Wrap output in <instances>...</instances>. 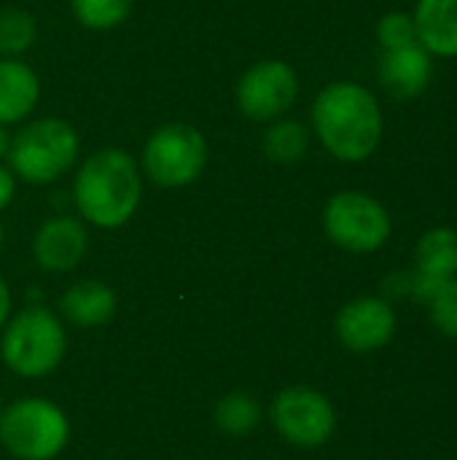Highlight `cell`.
Segmentation results:
<instances>
[{"label":"cell","instance_id":"cell-1","mask_svg":"<svg viewBox=\"0 0 457 460\" xmlns=\"http://www.w3.org/2000/svg\"><path fill=\"white\" fill-rule=\"evenodd\" d=\"M312 129L321 146L339 162H366L382 143V108L366 86L334 81L312 102Z\"/></svg>","mask_w":457,"mask_h":460},{"label":"cell","instance_id":"cell-2","mask_svg":"<svg viewBox=\"0 0 457 460\" xmlns=\"http://www.w3.org/2000/svg\"><path fill=\"white\" fill-rule=\"evenodd\" d=\"M140 197V170L124 148H100L75 172L73 199L83 221H89L92 226H124L135 216Z\"/></svg>","mask_w":457,"mask_h":460},{"label":"cell","instance_id":"cell-3","mask_svg":"<svg viewBox=\"0 0 457 460\" xmlns=\"http://www.w3.org/2000/svg\"><path fill=\"white\" fill-rule=\"evenodd\" d=\"M67 353L62 321L46 307H24L3 326L0 356L5 367L27 380L54 372Z\"/></svg>","mask_w":457,"mask_h":460},{"label":"cell","instance_id":"cell-4","mask_svg":"<svg viewBox=\"0 0 457 460\" xmlns=\"http://www.w3.org/2000/svg\"><path fill=\"white\" fill-rule=\"evenodd\" d=\"M70 442V420L48 399H19L0 412V445L16 460H54Z\"/></svg>","mask_w":457,"mask_h":460},{"label":"cell","instance_id":"cell-5","mask_svg":"<svg viewBox=\"0 0 457 460\" xmlns=\"http://www.w3.org/2000/svg\"><path fill=\"white\" fill-rule=\"evenodd\" d=\"M78 156V135L65 119H38L30 121L11 137L8 162L27 183H51L62 178Z\"/></svg>","mask_w":457,"mask_h":460},{"label":"cell","instance_id":"cell-6","mask_svg":"<svg viewBox=\"0 0 457 460\" xmlns=\"http://www.w3.org/2000/svg\"><path fill=\"white\" fill-rule=\"evenodd\" d=\"M326 237L347 253H374L391 240L388 208L366 191H339L323 208Z\"/></svg>","mask_w":457,"mask_h":460},{"label":"cell","instance_id":"cell-7","mask_svg":"<svg viewBox=\"0 0 457 460\" xmlns=\"http://www.w3.org/2000/svg\"><path fill=\"white\" fill-rule=\"evenodd\" d=\"M207 162V143L191 124L172 121L159 127L143 148V172L162 189L194 183Z\"/></svg>","mask_w":457,"mask_h":460},{"label":"cell","instance_id":"cell-8","mask_svg":"<svg viewBox=\"0 0 457 460\" xmlns=\"http://www.w3.org/2000/svg\"><path fill=\"white\" fill-rule=\"evenodd\" d=\"M269 420L288 445L302 450L323 447L337 431L334 404L326 394L307 385H291L280 391L269 407Z\"/></svg>","mask_w":457,"mask_h":460},{"label":"cell","instance_id":"cell-9","mask_svg":"<svg viewBox=\"0 0 457 460\" xmlns=\"http://www.w3.org/2000/svg\"><path fill=\"white\" fill-rule=\"evenodd\" d=\"M299 97V75L283 59L250 65L237 84V108L253 121L280 119Z\"/></svg>","mask_w":457,"mask_h":460},{"label":"cell","instance_id":"cell-10","mask_svg":"<svg viewBox=\"0 0 457 460\" xmlns=\"http://www.w3.org/2000/svg\"><path fill=\"white\" fill-rule=\"evenodd\" d=\"M334 332L350 353H374L393 340L396 310L382 296H358L337 313Z\"/></svg>","mask_w":457,"mask_h":460},{"label":"cell","instance_id":"cell-11","mask_svg":"<svg viewBox=\"0 0 457 460\" xmlns=\"http://www.w3.org/2000/svg\"><path fill=\"white\" fill-rule=\"evenodd\" d=\"M89 248L86 226L73 216H54L40 224L32 240V253L40 270L46 272H70L75 270Z\"/></svg>","mask_w":457,"mask_h":460},{"label":"cell","instance_id":"cell-12","mask_svg":"<svg viewBox=\"0 0 457 460\" xmlns=\"http://www.w3.org/2000/svg\"><path fill=\"white\" fill-rule=\"evenodd\" d=\"M377 75L388 94H393L396 100H412L428 89L434 75V57L420 43L391 49L382 51Z\"/></svg>","mask_w":457,"mask_h":460},{"label":"cell","instance_id":"cell-13","mask_svg":"<svg viewBox=\"0 0 457 460\" xmlns=\"http://www.w3.org/2000/svg\"><path fill=\"white\" fill-rule=\"evenodd\" d=\"M417 43L431 57H457V0H417L412 11Z\"/></svg>","mask_w":457,"mask_h":460},{"label":"cell","instance_id":"cell-14","mask_svg":"<svg viewBox=\"0 0 457 460\" xmlns=\"http://www.w3.org/2000/svg\"><path fill=\"white\" fill-rule=\"evenodd\" d=\"M59 313L83 329L102 326L116 315V291L102 280H78L62 294Z\"/></svg>","mask_w":457,"mask_h":460},{"label":"cell","instance_id":"cell-15","mask_svg":"<svg viewBox=\"0 0 457 460\" xmlns=\"http://www.w3.org/2000/svg\"><path fill=\"white\" fill-rule=\"evenodd\" d=\"M40 97V81L35 70L13 57L0 59V124L22 121Z\"/></svg>","mask_w":457,"mask_h":460},{"label":"cell","instance_id":"cell-16","mask_svg":"<svg viewBox=\"0 0 457 460\" xmlns=\"http://www.w3.org/2000/svg\"><path fill=\"white\" fill-rule=\"evenodd\" d=\"M415 270L450 280L457 278V229L434 226L415 245Z\"/></svg>","mask_w":457,"mask_h":460},{"label":"cell","instance_id":"cell-17","mask_svg":"<svg viewBox=\"0 0 457 460\" xmlns=\"http://www.w3.org/2000/svg\"><path fill=\"white\" fill-rule=\"evenodd\" d=\"M264 154L267 159L277 162V164H294L299 162L307 148H310V132L302 121L296 119H283L275 121L267 132H264Z\"/></svg>","mask_w":457,"mask_h":460},{"label":"cell","instance_id":"cell-18","mask_svg":"<svg viewBox=\"0 0 457 460\" xmlns=\"http://www.w3.org/2000/svg\"><path fill=\"white\" fill-rule=\"evenodd\" d=\"M213 420H215V426H218L224 434L245 437V434H250V431L261 423V404H259L250 394L234 391V394H226V396L215 404Z\"/></svg>","mask_w":457,"mask_h":460},{"label":"cell","instance_id":"cell-19","mask_svg":"<svg viewBox=\"0 0 457 460\" xmlns=\"http://www.w3.org/2000/svg\"><path fill=\"white\" fill-rule=\"evenodd\" d=\"M38 27L30 11L22 8H3L0 11V54L16 57L35 43Z\"/></svg>","mask_w":457,"mask_h":460},{"label":"cell","instance_id":"cell-20","mask_svg":"<svg viewBox=\"0 0 457 460\" xmlns=\"http://www.w3.org/2000/svg\"><path fill=\"white\" fill-rule=\"evenodd\" d=\"M75 19L89 30H113L132 13V0H70Z\"/></svg>","mask_w":457,"mask_h":460},{"label":"cell","instance_id":"cell-21","mask_svg":"<svg viewBox=\"0 0 457 460\" xmlns=\"http://www.w3.org/2000/svg\"><path fill=\"white\" fill-rule=\"evenodd\" d=\"M377 40H380L382 51L415 46L417 43V27H415L412 13H407V11H391V13H385L377 22Z\"/></svg>","mask_w":457,"mask_h":460},{"label":"cell","instance_id":"cell-22","mask_svg":"<svg viewBox=\"0 0 457 460\" xmlns=\"http://www.w3.org/2000/svg\"><path fill=\"white\" fill-rule=\"evenodd\" d=\"M431 323L439 334L457 340V278H450L428 302Z\"/></svg>","mask_w":457,"mask_h":460},{"label":"cell","instance_id":"cell-23","mask_svg":"<svg viewBox=\"0 0 457 460\" xmlns=\"http://www.w3.org/2000/svg\"><path fill=\"white\" fill-rule=\"evenodd\" d=\"M409 288H412V270L409 272H391L382 283L385 296L382 299H409Z\"/></svg>","mask_w":457,"mask_h":460},{"label":"cell","instance_id":"cell-24","mask_svg":"<svg viewBox=\"0 0 457 460\" xmlns=\"http://www.w3.org/2000/svg\"><path fill=\"white\" fill-rule=\"evenodd\" d=\"M16 194V181H13V172L0 162V210H5L11 205Z\"/></svg>","mask_w":457,"mask_h":460},{"label":"cell","instance_id":"cell-25","mask_svg":"<svg viewBox=\"0 0 457 460\" xmlns=\"http://www.w3.org/2000/svg\"><path fill=\"white\" fill-rule=\"evenodd\" d=\"M8 318H11V291H8L5 280L0 278V332H3Z\"/></svg>","mask_w":457,"mask_h":460},{"label":"cell","instance_id":"cell-26","mask_svg":"<svg viewBox=\"0 0 457 460\" xmlns=\"http://www.w3.org/2000/svg\"><path fill=\"white\" fill-rule=\"evenodd\" d=\"M8 148H11V137H8L5 127L0 124V159H3V156H8Z\"/></svg>","mask_w":457,"mask_h":460},{"label":"cell","instance_id":"cell-27","mask_svg":"<svg viewBox=\"0 0 457 460\" xmlns=\"http://www.w3.org/2000/svg\"><path fill=\"white\" fill-rule=\"evenodd\" d=\"M0 243H3V224H0Z\"/></svg>","mask_w":457,"mask_h":460},{"label":"cell","instance_id":"cell-28","mask_svg":"<svg viewBox=\"0 0 457 460\" xmlns=\"http://www.w3.org/2000/svg\"><path fill=\"white\" fill-rule=\"evenodd\" d=\"M0 412H3V404H0Z\"/></svg>","mask_w":457,"mask_h":460},{"label":"cell","instance_id":"cell-29","mask_svg":"<svg viewBox=\"0 0 457 460\" xmlns=\"http://www.w3.org/2000/svg\"><path fill=\"white\" fill-rule=\"evenodd\" d=\"M455 229H457V226H455Z\"/></svg>","mask_w":457,"mask_h":460}]
</instances>
